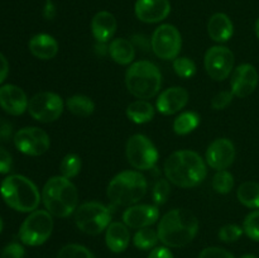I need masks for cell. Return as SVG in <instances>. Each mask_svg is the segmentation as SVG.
Masks as SVG:
<instances>
[{
	"mask_svg": "<svg viewBox=\"0 0 259 258\" xmlns=\"http://www.w3.org/2000/svg\"><path fill=\"white\" fill-rule=\"evenodd\" d=\"M148 258H174V254L167 247H156L151 250Z\"/></svg>",
	"mask_w": 259,
	"mask_h": 258,
	"instance_id": "b9f144b4",
	"label": "cell"
},
{
	"mask_svg": "<svg viewBox=\"0 0 259 258\" xmlns=\"http://www.w3.org/2000/svg\"><path fill=\"white\" fill-rule=\"evenodd\" d=\"M207 75L217 81L229 77L234 67V53L224 46H214L209 48L204 58Z\"/></svg>",
	"mask_w": 259,
	"mask_h": 258,
	"instance_id": "4fadbf2b",
	"label": "cell"
},
{
	"mask_svg": "<svg viewBox=\"0 0 259 258\" xmlns=\"http://www.w3.org/2000/svg\"><path fill=\"white\" fill-rule=\"evenodd\" d=\"M255 34H257V37L259 39V19L255 22Z\"/></svg>",
	"mask_w": 259,
	"mask_h": 258,
	"instance_id": "f6af8a7d",
	"label": "cell"
},
{
	"mask_svg": "<svg viewBox=\"0 0 259 258\" xmlns=\"http://www.w3.org/2000/svg\"><path fill=\"white\" fill-rule=\"evenodd\" d=\"M235 159V147L230 139L218 138L207 147L206 162L217 171L227 169Z\"/></svg>",
	"mask_w": 259,
	"mask_h": 258,
	"instance_id": "5bb4252c",
	"label": "cell"
},
{
	"mask_svg": "<svg viewBox=\"0 0 259 258\" xmlns=\"http://www.w3.org/2000/svg\"><path fill=\"white\" fill-rule=\"evenodd\" d=\"M105 242L109 249L114 253H121L128 248L131 242L128 227L124 223L113 222L106 228Z\"/></svg>",
	"mask_w": 259,
	"mask_h": 258,
	"instance_id": "44dd1931",
	"label": "cell"
},
{
	"mask_svg": "<svg viewBox=\"0 0 259 258\" xmlns=\"http://www.w3.org/2000/svg\"><path fill=\"white\" fill-rule=\"evenodd\" d=\"M200 116L194 111L181 113L174 121V131L179 136H186L199 126Z\"/></svg>",
	"mask_w": 259,
	"mask_h": 258,
	"instance_id": "83f0119b",
	"label": "cell"
},
{
	"mask_svg": "<svg viewBox=\"0 0 259 258\" xmlns=\"http://www.w3.org/2000/svg\"><path fill=\"white\" fill-rule=\"evenodd\" d=\"M189 103V93L186 89L175 86L162 91L157 99V110L163 115H174L185 108Z\"/></svg>",
	"mask_w": 259,
	"mask_h": 258,
	"instance_id": "ac0fdd59",
	"label": "cell"
},
{
	"mask_svg": "<svg viewBox=\"0 0 259 258\" xmlns=\"http://www.w3.org/2000/svg\"><path fill=\"white\" fill-rule=\"evenodd\" d=\"M171 195V186L168 180L161 179L156 182L152 191V197L156 205H163Z\"/></svg>",
	"mask_w": 259,
	"mask_h": 258,
	"instance_id": "e575fe53",
	"label": "cell"
},
{
	"mask_svg": "<svg viewBox=\"0 0 259 258\" xmlns=\"http://www.w3.org/2000/svg\"><path fill=\"white\" fill-rule=\"evenodd\" d=\"M125 85L129 93L136 98L142 100L154 98L162 85L161 71L151 61L134 62L126 70Z\"/></svg>",
	"mask_w": 259,
	"mask_h": 258,
	"instance_id": "5b68a950",
	"label": "cell"
},
{
	"mask_svg": "<svg viewBox=\"0 0 259 258\" xmlns=\"http://www.w3.org/2000/svg\"><path fill=\"white\" fill-rule=\"evenodd\" d=\"M25 250L19 243H10L2 250L0 258H24Z\"/></svg>",
	"mask_w": 259,
	"mask_h": 258,
	"instance_id": "f35d334b",
	"label": "cell"
},
{
	"mask_svg": "<svg viewBox=\"0 0 259 258\" xmlns=\"http://www.w3.org/2000/svg\"><path fill=\"white\" fill-rule=\"evenodd\" d=\"M126 116L136 124L148 123L154 118V108L149 101L139 99L129 104L126 108Z\"/></svg>",
	"mask_w": 259,
	"mask_h": 258,
	"instance_id": "d4e9b609",
	"label": "cell"
},
{
	"mask_svg": "<svg viewBox=\"0 0 259 258\" xmlns=\"http://www.w3.org/2000/svg\"><path fill=\"white\" fill-rule=\"evenodd\" d=\"M75 223L81 232L90 235H98L110 225L111 211L101 202H83L76 209Z\"/></svg>",
	"mask_w": 259,
	"mask_h": 258,
	"instance_id": "52a82bcc",
	"label": "cell"
},
{
	"mask_svg": "<svg viewBox=\"0 0 259 258\" xmlns=\"http://www.w3.org/2000/svg\"><path fill=\"white\" fill-rule=\"evenodd\" d=\"M0 194L8 206L20 212H32L37 210L42 199L37 186L22 175H10L3 180Z\"/></svg>",
	"mask_w": 259,
	"mask_h": 258,
	"instance_id": "277c9868",
	"label": "cell"
},
{
	"mask_svg": "<svg viewBox=\"0 0 259 258\" xmlns=\"http://www.w3.org/2000/svg\"><path fill=\"white\" fill-rule=\"evenodd\" d=\"M13 167L12 154L0 147V174H9Z\"/></svg>",
	"mask_w": 259,
	"mask_h": 258,
	"instance_id": "ab89813d",
	"label": "cell"
},
{
	"mask_svg": "<svg viewBox=\"0 0 259 258\" xmlns=\"http://www.w3.org/2000/svg\"><path fill=\"white\" fill-rule=\"evenodd\" d=\"M207 33L215 42H227L234 33L232 19L224 13H215L207 23Z\"/></svg>",
	"mask_w": 259,
	"mask_h": 258,
	"instance_id": "7402d4cb",
	"label": "cell"
},
{
	"mask_svg": "<svg viewBox=\"0 0 259 258\" xmlns=\"http://www.w3.org/2000/svg\"><path fill=\"white\" fill-rule=\"evenodd\" d=\"M238 200L240 204L249 209H259V184L254 181H245L238 187Z\"/></svg>",
	"mask_w": 259,
	"mask_h": 258,
	"instance_id": "484cf974",
	"label": "cell"
},
{
	"mask_svg": "<svg viewBox=\"0 0 259 258\" xmlns=\"http://www.w3.org/2000/svg\"><path fill=\"white\" fill-rule=\"evenodd\" d=\"M199 258H234V255L224 248L207 247L200 252Z\"/></svg>",
	"mask_w": 259,
	"mask_h": 258,
	"instance_id": "74e56055",
	"label": "cell"
},
{
	"mask_svg": "<svg viewBox=\"0 0 259 258\" xmlns=\"http://www.w3.org/2000/svg\"><path fill=\"white\" fill-rule=\"evenodd\" d=\"M166 179L179 187L189 189L201 184L207 175L206 164L199 153L190 149L176 151L163 164Z\"/></svg>",
	"mask_w": 259,
	"mask_h": 258,
	"instance_id": "6da1fadb",
	"label": "cell"
},
{
	"mask_svg": "<svg viewBox=\"0 0 259 258\" xmlns=\"http://www.w3.org/2000/svg\"><path fill=\"white\" fill-rule=\"evenodd\" d=\"M108 52L114 62L123 66L133 62L134 57H136L134 46L132 45L131 40L125 39V38H115L111 40L108 47Z\"/></svg>",
	"mask_w": 259,
	"mask_h": 258,
	"instance_id": "cb8c5ba5",
	"label": "cell"
},
{
	"mask_svg": "<svg viewBox=\"0 0 259 258\" xmlns=\"http://www.w3.org/2000/svg\"><path fill=\"white\" fill-rule=\"evenodd\" d=\"M243 230L250 239L259 242V209L247 215L243 223Z\"/></svg>",
	"mask_w": 259,
	"mask_h": 258,
	"instance_id": "836d02e7",
	"label": "cell"
},
{
	"mask_svg": "<svg viewBox=\"0 0 259 258\" xmlns=\"http://www.w3.org/2000/svg\"><path fill=\"white\" fill-rule=\"evenodd\" d=\"M158 233L156 230L151 229V228H142L138 232L134 234L133 243L137 248L139 249H152L156 248V244L158 243Z\"/></svg>",
	"mask_w": 259,
	"mask_h": 258,
	"instance_id": "f1b7e54d",
	"label": "cell"
},
{
	"mask_svg": "<svg viewBox=\"0 0 259 258\" xmlns=\"http://www.w3.org/2000/svg\"><path fill=\"white\" fill-rule=\"evenodd\" d=\"M233 93L232 91H220L217 95L212 98L211 106L215 110H224L225 108L230 105L233 100Z\"/></svg>",
	"mask_w": 259,
	"mask_h": 258,
	"instance_id": "8d00e7d4",
	"label": "cell"
},
{
	"mask_svg": "<svg viewBox=\"0 0 259 258\" xmlns=\"http://www.w3.org/2000/svg\"><path fill=\"white\" fill-rule=\"evenodd\" d=\"M152 50L162 60H175L179 57L182 47L181 33L175 25L162 24L152 35Z\"/></svg>",
	"mask_w": 259,
	"mask_h": 258,
	"instance_id": "8fae6325",
	"label": "cell"
},
{
	"mask_svg": "<svg viewBox=\"0 0 259 258\" xmlns=\"http://www.w3.org/2000/svg\"><path fill=\"white\" fill-rule=\"evenodd\" d=\"M199 232L196 215L187 209H174L161 218L157 228L158 238L164 245L181 248L194 240Z\"/></svg>",
	"mask_w": 259,
	"mask_h": 258,
	"instance_id": "7a4b0ae2",
	"label": "cell"
},
{
	"mask_svg": "<svg viewBox=\"0 0 259 258\" xmlns=\"http://www.w3.org/2000/svg\"><path fill=\"white\" fill-rule=\"evenodd\" d=\"M81 158L75 153H70L66 154L63 157L62 162L60 164V171H61V176L66 177V179H73V177L77 176L81 171Z\"/></svg>",
	"mask_w": 259,
	"mask_h": 258,
	"instance_id": "f546056e",
	"label": "cell"
},
{
	"mask_svg": "<svg viewBox=\"0 0 259 258\" xmlns=\"http://www.w3.org/2000/svg\"><path fill=\"white\" fill-rule=\"evenodd\" d=\"M8 73H9V63H8L7 58L4 57V55L0 52V83L4 82Z\"/></svg>",
	"mask_w": 259,
	"mask_h": 258,
	"instance_id": "7bdbcfd3",
	"label": "cell"
},
{
	"mask_svg": "<svg viewBox=\"0 0 259 258\" xmlns=\"http://www.w3.org/2000/svg\"><path fill=\"white\" fill-rule=\"evenodd\" d=\"M2 230H3V220L2 218H0V233H2Z\"/></svg>",
	"mask_w": 259,
	"mask_h": 258,
	"instance_id": "7dc6e473",
	"label": "cell"
},
{
	"mask_svg": "<svg viewBox=\"0 0 259 258\" xmlns=\"http://www.w3.org/2000/svg\"><path fill=\"white\" fill-rule=\"evenodd\" d=\"M116 27H118V23H116L115 17L110 12H105V10L96 13L91 20V32L99 43L109 42L110 38H113V35L115 34Z\"/></svg>",
	"mask_w": 259,
	"mask_h": 258,
	"instance_id": "ffe728a7",
	"label": "cell"
},
{
	"mask_svg": "<svg viewBox=\"0 0 259 258\" xmlns=\"http://www.w3.org/2000/svg\"><path fill=\"white\" fill-rule=\"evenodd\" d=\"M243 228L237 224H227L219 230V239L224 243H233L239 239L243 234Z\"/></svg>",
	"mask_w": 259,
	"mask_h": 258,
	"instance_id": "d590c367",
	"label": "cell"
},
{
	"mask_svg": "<svg viewBox=\"0 0 259 258\" xmlns=\"http://www.w3.org/2000/svg\"><path fill=\"white\" fill-rule=\"evenodd\" d=\"M125 153L128 162L137 169H151L158 162V151L148 137L134 134L126 142Z\"/></svg>",
	"mask_w": 259,
	"mask_h": 258,
	"instance_id": "9c48e42d",
	"label": "cell"
},
{
	"mask_svg": "<svg viewBox=\"0 0 259 258\" xmlns=\"http://www.w3.org/2000/svg\"><path fill=\"white\" fill-rule=\"evenodd\" d=\"M159 210L157 205L136 204L123 212V223L128 228L142 229L153 225L158 220Z\"/></svg>",
	"mask_w": 259,
	"mask_h": 258,
	"instance_id": "2e32d148",
	"label": "cell"
},
{
	"mask_svg": "<svg viewBox=\"0 0 259 258\" xmlns=\"http://www.w3.org/2000/svg\"><path fill=\"white\" fill-rule=\"evenodd\" d=\"M53 230V218L47 210H34L30 212L19 228V239L23 244L37 247L51 237Z\"/></svg>",
	"mask_w": 259,
	"mask_h": 258,
	"instance_id": "ba28073f",
	"label": "cell"
},
{
	"mask_svg": "<svg viewBox=\"0 0 259 258\" xmlns=\"http://www.w3.org/2000/svg\"><path fill=\"white\" fill-rule=\"evenodd\" d=\"M147 189L148 184L141 172L123 171L109 182L106 195L113 204L132 206L143 199Z\"/></svg>",
	"mask_w": 259,
	"mask_h": 258,
	"instance_id": "8992f818",
	"label": "cell"
},
{
	"mask_svg": "<svg viewBox=\"0 0 259 258\" xmlns=\"http://www.w3.org/2000/svg\"><path fill=\"white\" fill-rule=\"evenodd\" d=\"M240 258H258V257L254 254H244V255H242Z\"/></svg>",
	"mask_w": 259,
	"mask_h": 258,
	"instance_id": "bcb514c9",
	"label": "cell"
},
{
	"mask_svg": "<svg viewBox=\"0 0 259 258\" xmlns=\"http://www.w3.org/2000/svg\"><path fill=\"white\" fill-rule=\"evenodd\" d=\"M13 126L9 121L0 118V141H8L12 137Z\"/></svg>",
	"mask_w": 259,
	"mask_h": 258,
	"instance_id": "60d3db41",
	"label": "cell"
},
{
	"mask_svg": "<svg viewBox=\"0 0 259 258\" xmlns=\"http://www.w3.org/2000/svg\"><path fill=\"white\" fill-rule=\"evenodd\" d=\"M17 149L27 156H42L50 149V136L37 126H27L18 131L14 136Z\"/></svg>",
	"mask_w": 259,
	"mask_h": 258,
	"instance_id": "7c38bea8",
	"label": "cell"
},
{
	"mask_svg": "<svg viewBox=\"0 0 259 258\" xmlns=\"http://www.w3.org/2000/svg\"><path fill=\"white\" fill-rule=\"evenodd\" d=\"M43 15H45L46 19H53V17L56 15V8L51 0H47V3H46L45 10H43Z\"/></svg>",
	"mask_w": 259,
	"mask_h": 258,
	"instance_id": "ee69618b",
	"label": "cell"
},
{
	"mask_svg": "<svg viewBox=\"0 0 259 258\" xmlns=\"http://www.w3.org/2000/svg\"><path fill=\"white\" fill-rule=\"evenodd\" d=\"M63 108L65 104L62 98L50 91L35 94L28 104V111L30 116L40 123H51L57 120L63 113Z\"/></svg>",
	"mask_w": 259,
	"mask_h": 258,
	"instance_id": "30bf717a",
	"label": "cell"
},
{
	"mask_svg": "<svg viewBox=\"0 0 259 258\" xmlns=\"http://www.w3.org/2000/svg\"><path fill=\"white\" fill-rule=\"evenodd\" d=\"M66 106L73 115L86 118L90 116L95 110V103L86 95H73L67 99Z\"/></svg>",
	"mask_w": 259,
	"mask_h": 258,
	"instance_id": "4316f807",
	"label": "cell"
},
{
	"mask_svg": "<svg viewBox=\"0 0 259 258\" xmlns=\"http://www.w3.org/2000/svg\"><path fill=\"white\" fill-rule=\"evenodd\" d=\"M57 258H96L90 249L81 244H67L61 248Z\"/></svg>",
	"mask_w": 259,
	"mask_h": 258,
	"instance_id": "1f68e13d",
	"label": "cell"
},
{
	"mask_svg": "<svg viewBox=\"0 0 259 258\" xmlns=\"http://www.w3.org/2000/svg\"><path fill=\"white\" fill-rule=\"evenodd\" d=\"M259 76L253 65L243 63L234 70L232 75V93L238 98H247L257 89Z\"/></svg>",
	"mask_w": 259,
	"mask_h": 258,
	"instance_id": "9a60e30c",
	"label": "cell"
},
{
	"mask_svg": "<svg viewBox=\"0 0 259 258\" xmlns=\"http://www.w3.org/2000/svg\"><path fill=\"white\" fill-rule=\"evenodd\" d=\"M29 51L39 60H52L58 53V43L52 35L40 33L29 40Z\"/></svg>",
	"mask_w": 259,
	"mask_h": 258,
	"instance_id": "603a6c76",
	"label": "cell"
},
{
	"mask_svg": "<svg viewBox=\"0 0 259 258\" xmlns=\"http://www.w3.org/2000/svg\"><path fill=\"white\" fill-rule=\"evenodd\" d=\"M27 95L19 86L8 83L0 88V106L10 115H22L28 110Z\"/></svg>",
	"mask_w": 259,
	"mask_h": 258,
	"instance_id": "d6986e66",
	"label": "cell"
},
{
	"mask_svg": "<svg viewBox=\"0 0 259 258\" xmlns=\"http://www.w3.org/2000/svg\"><path fill=\"white\" fill-rule=\"evenodd\" d=\"M212 189L218 192V194H229L232 191L233 186H234V177L227 169H222L218 171L212 177Z\"/></svg>",
	"mask_w": 259,
	"mask_h": 258,
	"instance_id": "4dcf8cb0",
	"label": "cell"
},
{
	"mask_svg": "<svg viewBox=\"0 0 259 258\" xmlns=\"http://www.w3.org/2000/svg\"><path fill=\"white\" fill-rule=\"evenodd\" d=\"M174 70L180 77L190 78L196 73V63L189 57H177L174 60Z\"/></svg>",
	"mask_w": 259,
	"mask_h": 258,
	"instance_id": "d6a6232c",
	"label": "cell"
},
{
	"mask_svg": "<svg viewBox=\"0 0 259 258\" xmlns=\"http://www.w3.org/2000/svg\"><path fill=\"white\" fill-rule=\"evenodd\" d=\"M42 201L51 215L67 218L77 209V189L66 177L53 176L43 186Z\"/></svg>",
	"mask_w": 259,
	"mask_h": 258,
	"instance_id": "3957f363",
	"label": "cell"
},
{
	"mask_svg": "<svg viewBox=\"0 0 259 258\" xmlns=\"http://www.w3.org/2000/svg\"><path fill=\"white\" fill-rule=\"evenodd\" d=\"M134 12L141 22L159 23L171 13V3L168 0H137Z\"/></svg>",
	"mask_w": 259,
	"mask_h": 258,
	"instance_id": "e0dca14e",
	"label": "cell"
}]
</instances>
